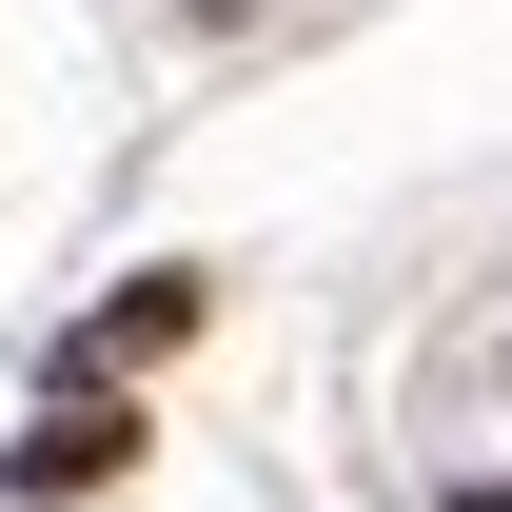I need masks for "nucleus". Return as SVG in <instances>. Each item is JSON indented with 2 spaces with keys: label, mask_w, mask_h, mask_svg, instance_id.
Instances as JSON below:
<instances>
[{
  "label": "nucleus",
  "mask_w": 512,
  "mask_h": 512,
  "mask_svg": "<svg viewBox=\"0 0 512 512\" xmlns=\"http://www.w3.org/2000/svg\"><path fill=\"white\" fill-rule=\"evenodd\" d=\"M119 453H138V434H119V394H79V414H60V434H40V453H20V493H79V473H119Z\"/></svg>",
  "instance_id": "f257e3e1"
}]
</instances>
